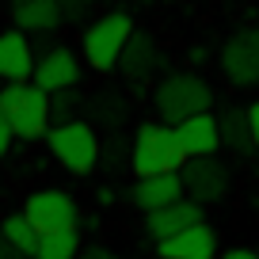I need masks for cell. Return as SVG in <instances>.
I'll use <instances>...</instances> for the list:
<instances>
[{
  "mask_svg": "<svg viewBox=\"0 0 259 259\" xmlns=\"http://www.w3.org/2000/svg\"><path fill=\"white\" fill-rule=\"evenodd\" d=\"M0 111L8 114L12 130H16V138L23 141H34V138H46L50 126H54V99H50L46 88L38 84H4L0 88Z\"/></svg>",
  "mask_w": 259,
  "mask_h": 259,
  "instance_id": "obj_1",
  "label": "cell"
},
{
  "mask_svg": "<svg viewBox=\"0 0 259 259\" xmlns=\"http://www.w3.org/2000/svg\"><path fill=\"white\" fill-rule=\"evenodd\" d=\"M46 149L65 171L73 176H88V171L99 168V153H103V141L96 138V126L84 118H73V122H57L50 126L46 134Z\"/></svg>",
  "mask_w": 259,
  "mask_h": 259,
  "instance_id": "obj_2",
  "label": "cell"
},
{
  "mask_svg": "<svg viewBox=\"0 0 259 259\" xmlns=\"http://www.w3.org/2000/svg\"><path fill=\"white\" fill-rule=\"evenodd\" d=\"M183 164H187V153L176 138V126H168V122H145L134 134L130 168L138 171V179L160 176V171H179Z\"/></svg>",
  "mask_w": 259,
  "mask_h": 259,
  "instance_id": "obj_3",
  "label": "cell"
},
{
  "mask_svg": "<svg viewBox=\"0 0 259 259\" xmlns=\"http://www.w3.org/2000/svg\"><path fill=\"white\" fill-rule=\"evenodd\" d=\"M130 34H134V19H130L126 12H107V16H99L96 23L84 27V38H80L84 61H88L96 73L118 69V57H122V50H126Z\"/></svg>",
  "mask_w": 259,
  "mask_h": 259,
  "instance_id": "obj_4",
  "label": "cell"
},
{
  "mask_svg": "<svg viewBox=\"0 0 259 259\" xmlns=\"http://www.w3.org/2000/svg\"><path fill=\"white\" fill-rule=\"evenodd\" d=\"M210 103H213L210 84H206L202 76H194V73H176V76H168V80H160L156 84V96H153L156 114H160L168 126H179V122L191 118V114L210 111Z\"/></svg>",
  "mask_w": 259,
  "mask_h": 259,
  "instance_id": "obj_5",
  "label": "cell"
},
{
  "mask_svg": "<svg viewBox=\"0 0 259 259\" xmlns=\"http://www.w3.org/2000/svg\"><path fill=\"white\" fill-rule=\"evenodd\" d=\"M179 179H183L187 198L198 202V206L221 202L229 194V168L218 160V156H191V160L179 168Z\"/></svg>",
  "mask_w": 259,
  "mask_h": 259,
  "instance_id": "obj_6",
  "label": "cell"
},
{
  "mask_svg": "<svg viewBox=\"0 0 259 259\" xmlns=\"http://www.w3.org/2000/svg\"><path fill=\"white\" fill-rule=\"evenodd\" d=\"M221 69L236 88L259 84V27H244L221 46Z\"/></svg>",
  "mask_w": 259,
  "mask_h": 259,
  "instance_id": "obj_7",
  "label": "cell"
},
{
  "mask_svg": "<svg viewBox=\"0 0 259 259\" xmlns=\"http://www.w3.org/2000/svg\"><path fill=\"white\" fill-rule=\"evenodd\" d=\"M23 213L38 233H57V229H76V202L65 191H34L23 202Z\"/></svg>",
  "mask_w": 259,
  "mask_h": 259,
  "instance_id": "obj_8",
  "label": "cell"
},
{
  "mask_svg": "<svg viewBox=\"0 0 259 259\" xmlns=\"http://www.w3.org/2000/svg\"><path fill=\"white\" fill-rule=\"evenodd\" d=\"M38 88H46L50 96L65 88H76L80 84V57L73 54L69 46H50L46 54L34 61V76H31Z\"/></svg>",
  "mask_w": 259,
  "mask_h": 259,
  "instance_id": "obj_9",
  "label": "cell"
},
{
  "mask_svg": "<svg viewBox=\"0 0 259 259\" xmlns=\"http://www.w3.org/2000/svg\"><path fill=\"white\" fill-rule=\"evenodd\" d=\"M34 46L27 38V31H0V80L4 84H19L34 76Z\"/></svg>",
  "mask_w": 259,
  "mask_h": 259,
  "instance_id": "obj_10",
  "label": "cell"
},
{
  "mask_svg": "<svg viewBox=\"0 0 259 259\" xmlns=\"http://www.w3.org/2000/svg\"><path fill=\"white\" fill-rule=\"evenodd\" d=\"M156 251L160 259H218V233L206 221H198L168 240H156Z\"/></svg>",
  "mask_w": 259,
  "mask_h": 259,
  "instance_id": "obj_11",
  "label": "cell"
},
{
  "mask_svg": "<svg viewBox=\"0 0 259 259\" xmlns=\"http://www.w3.org/2000/svg\"><path fill=\"white\" fill-rule=\"evenodd\" d=\"M202 221V206L191 202V198H179V202H168L160 210H149L145 213V233L153 240H168V236L183 233V229L198 225Z\"/></svg>",
  "mask_w": 259,
  "mask_h": 259,
  "instance_id": "obj_12",
  "label": "cell"
},
{
  "mask_svg": "<svg viewBox=\"0 0 259 259\" xmlns=\"http://www.w3.org/2000/svg\"><path fill=\"white\" fill-rule=\"evenodd\" d=\"M176 138H179V145H183L187 160H191V156H213L218 153L221 130H218V118H213L210 111H202V114H191V118L179 122Z\"/></svg>",
  "mask_w": 259,
  "mask_h": 259,
  "instance_id": "obj_13",
  "label": "cell"
},
{
  "mask_svg": "<svg viewBox=\"0 0 259 259\" xmlns=\"http://www.w3.org/2000/svg\"><path fill=\"white\" fill-rule=\"evenodd\" d=\"M130 198H134V206L138 210H160V206L168 202H179V198H187L183 191V179H179V171H160V176H145L134 183V191H130Z\"/></svg>",
  "mask_w": 259,
  "mask_h": 259,
  "instance_id": "obj_14",
  "label": "cell"
},
{
  "mask_svg": "<svg viewBox=\"0 0 259 259\" xmlns=\"http://www.w3.org/2000/svg\"><path fill=\"white\" fill-rule=\"evenodd\" d=\"M8 8L19 31H54L57 23H65L57 0H8Z\"/></svg>",
  "mask_w": 259,
  "mask_h": 259,
  "instance_id": "obj_15",
  "label": "cell"
},
{
  "mask_svg": "<svg viewBox=\"0 0 259 259\" xmlns=\"http://www.w3.org/2000/svg\"><path fill=\"white\" fill-rule=\"evenodd\" d=\"M84 111H88L92 126H107V130H118L130 118V103L118 88H99L96 96L84 99Z\"/></svg>",
  "mask_w": 259,
  "mask_h": 259,
  "instance_id": "obj_16",
  "label": "cell"
},
{
  "mask_svg": "<svg viewBox=\"0 0 259 259\" xmlns=\"http://www.w3.org/2000/svg\"><path fill=\"white\" fill-rule=\"evenodd\" d=\"M156 65H160V50H156V42L149 38V34L134 31L130 42H126V50H122V57H118V69L130 76V80H141V76L153 73Z\"/></svg>",
  "mask_w": 259,
  "mask_h": 259,
  "instance_id": "obj_17",
  "label": "cell"
},
{
  "mask_svg": "<svg viewBox=\"0 0 259 259\" xmlns=\"http://www.w3.org/2000/svg\"><path fill=\"white\" fill-rule=\"evenodd\" d=\"M218 130H221V145L233 149V153H251L255 149L251 126H248V111H240V107H225L218 114Z\"/></svg>",
  "mask_w": 259,
  "mask_h": 259,
  "instance_id": "obj_18",
  "label": "cell"
},
{
  "mask_svg": "<svg viewBox=\"0 0 259 259\" xmlns=\"http://www.w3.org/2000/svg\"><path fill=\"white\" fill-rule=\"evenodd\" d=\"M80 255V236L76 229H57V233H42L34 259H76Z\"/></svg>",
  "mask_w": 259,
  "mask_h": 259,
  "instance_id": "obj_19",
  "label": "cell"
},
{
  "mask_svg": "<svg viewBox=\"0 0 259 259\" xmlns=\"http://www.w3.org/2000/svg\"><path fill=\"white\" fill-rule=\"evenodd\" d=\"M0 236L4 240H12L16 248H23V251H38V240H42V233L31 225V218L27 213H8V218L0 221Z\"/></svg>",
  "mask_w": 259,
  "mask_h": 259,
  "instance_id": "obj_20",
  "label": "cell"
},
{
  "mask_svg": "<svg viewBox=\"0 0 259 259\" xmlns=\"http://www.w3.org/2000/svg\"><path fill=\"white\" fill-rule=\"evenodd\" d=\"M54 126L57 122H73L76 118V107H84V99L76 96V88H65V92H54Z\"/></svg>",
  "mask_w": 259,
  "mask_h": 259,
  "instance_id": "obj_21",
  "label": "cell"
},
{
  "mask_svg": "<svg viewBox=\"0 0 259 259\" xmlns=\"http://www.w3.org/2000/svg\"><path fill=\"white\" fill-rule=\"evenodd\" d=\"M57 4H61L65 23H80V19L92 12V0H57Z\"/></svg>",
  "mask_w": 259,
  "mask_h": 259,
  "instance_id": "obj_22",
  "label": "cell"
},
{
  "mask_svg": "<svg viewBox=\"0 0 259 259\" xmlns=\"http://www.w3.org/2000/svg\"><path fill=\"white\" fill-rule=\"evenodd\" d=\"M12 138H16V130H12V122H8V114L0 111V156L12 149Z\"/></svg>",
  "mask_w": 259,
  "mask_h": 259,
  "instance_id": "obj_23",
  "label": "cell"
},
{
  "mask_svg": "<svg viewBox=\"0 0 259 259\" xmlns=\"http://www.w3.org/2000/svg\"><path fill=\"white\" fill-rule=\"evenodd\" d=\"M0 259H34V255H31V251H23V248H16L12 240H4V236H0Z\"/></svg>",
  "mask_w": 259,
  "mask_h": 259,
  "instance_id": "obj_24",
  "label": "cell"
},
{
  "mask_svg": "<svg viewBox=\"0 0 259 259\" xmlns=\"http://www.w3.org/2000/svg\"><path fill=\"white\" fill-rule=\"evenodd\" d=\"M76 259H118L111 248H103V244H92V248H80V255Z\"/></svg>",
  "mask_w": 259,
  "mask_h": 259,
  "instance_id": "obj_25",
  "label": "cell"
},
{
  "mask_svg": "<svg viewBox=\"0 0 259 259\" xmlns=\"http://www.w3.org/2000/svg\"><path fill=\"white\" fill-rule=\"evenodd\" d=\"M248 126H251V141H255V149H259V99L248 107Z\"/></svg>",
  "mask_w": 259,
  "mask_h": 259,
  "instance_id": "obj_26",
  "label": "cell"
},
{
  "mask_svg": "<svg viewBox=\"0 0 259 259\" xmlns=\"http://www.w3.org/2000/svg\"><path fill=\"white\" fill-rule=\"evenodd\" d=\"M218 259H259L251 248H233V251H225V255H218Z\"/></svg>",
  "mask_w": 259,
  "mask_h": 259,
  "instance_id": "obj_27",
  "label": "cell"
}]
</instances>
